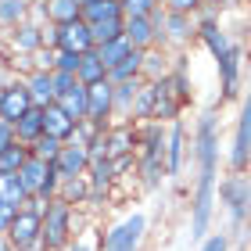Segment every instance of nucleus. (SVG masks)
<instances>
[{
  "instance_id": "1",
  "label": "nucleus",
  "mask_w": 251,
  "mask_h": 251,
  "mask_svg": "<svg viewBox=\"0 0 251 251\" xmlns=\"http://www.w3.org/2000/svg\"><path fill=\"white\" fill-rule=\"evenodd\" d=\"M219 111L208 108L201 111L190 133V162L198 165V179H194V198H190V241H204L215 212V187H219Z\"/></svg>"
},
{
  "instance_id": "2",
  "label": "nucleus",
  "mask_w": 251,
  "mask_h": 251,
  "mask_svg": "<svg viewBox=\"0 0 251 251\" xmlns=\"http://www.w3.org/2000/svg\"><path fill=\"white\" fill-rule=\"evenodd\" d=\"M136 176L147 190H158L165 183V126L162 122H140L136 126Z\"/></svg>"
},
{
  "instance_id": "3",
  "label": "nucleus",
  "mask_w": 251,
  "mask_h": 251,
  "mask_svg": "<svg viewBox=\"0 0 251 251\" xmlns=\"http://www.w3.org/2000/svg\"><path fill=\"white\" fill-rule=\"evenodd\" d=\"M40 237H43V248L47 251H68V244L75 241V208L72 204H65L61 198L43 204Z\"/></svg>"
},
{
  "instance_id": "4",
  "label": "nucleus",
  "mask_w": 251,
  "mask_h": 251,
  "mask_svg": "<svg viewBox=\"0 0 251 251\" xmlns=\"http://www.w3.org/2000/svg\"><path fill=\"white\" fill-rule=\"evenodd\" d=\"M158 47L162 50H187L190 43H198V22L194 15H173V11H158Z\"/></svg>"
},
{
  "instance_id": "5",
  "label": "nucleus",
  "mask_w": 251,
  "mask_h": 251,
  "mask_svg": "<svg viewBox=\"0 0 251 251\" xmlns=\"http://www.w3.org/2000/svg\"><path fill=\"white\" fill-rule=\"evenodd\" d=\"M215 201H223L230 223L241 226L251 215V179L244 173H230L226 179H219V187H215Z\"/></svg>"
},
{
  "instance_id": "6",
  "label": "nucleus",
  "mask_w": 251,
  "mask_h": 251,
  "mask_svg": "<svg viewBox=\"0 0 251 251\" xmlns=\"http://www.w3.org/2000/svg\"><path fill=\"white\" fill-rule=\"evenodd\" d=\"M248 50L244 43H230V50L223 54V58H215V72H219V104H226V100H237V94H241V79H244V61Z\"/></svg>"
},
{
  "instance_id": "7",
  "label": "nucleus",
  "mask_w": 251,
  "mask_h": 251,
  "mask_svg": "<svg viewBox=\"0 0 251 251\" xmlns=\"http://www.w3.org/2000/svg\"><path fill=\"white\" fill-rule=\"evenodd\" d=\"M147 237V215L133 212L122 223H115L108 233H100V251H140Z\"/></svg>"
},
{
  "instance_id": "8",
  "label": "nucleus",
  "mask_w": 251,
  "mask_h": 251,
  "mask_svg": "<svg viewBox=\"0 0 251 251\" xmlns=\"http://www.w3.org/2000/svg\"><path fill=\"white\" fill-rule=\"evenodd\" d=\"M230 173H248L251 169V90L241 100L237 111V126H233V140H230Z\"/></svg>"
},
{
  "instance_id": "9",
  "label": "nucleus",
  "mask_w": 251,
  "mask_h": 251,
  "mask_svg": "<svg viewBox=\"0 0 251 251\" xmlns=\"http://www.w3.org/2000/svg\"><path fill=\"white\" fill-rule=\"evenodd\" d=\"M194 22H198V43L212 54V61L223 58V54L230 50V43H233V36H230V32H226V25H223V18L212 15V11H198V15H194Z\"/></svg>"
},
{
  "instance_id": "10",
  "label": "nucleus",
  "mask_w": 251,
  "mask_h": 251,
  "mask_svg": "<svg viewBox=\"0 0 251 251\" xmlns=\"http://www.w3.org/2000/svg\"><path fill=\"white\" fill-rule=\"evenodd\" d=\"M43 29L47 25H36V22H22L11 32H4V54L7 58H32L36 50H43Z\"/></svg>"
},
{
  "instance_id": "11",
  "label": "nucleus",
  "mask_w": 251,
  "mask_h": 251,
  "mask_svg": "<svg viewBox=\"0 0 251 251\" xmlns=\"http://www.w3.org/2000/svg\"><path fill=\"white\" fill-rule=\"evenodd\" d=\"M187 158H190V136L183 119H176L165 126V176H179Z\"/></svg>"
},
{
  "instance_id": "12",
  "label": "nucleus",
  "mask_w": 251,
  "mask_h": 251,
  "mask_svg": "<svg viewBox=\"0 0 251 251\" xmlns=\"http://www.w3.org/2000/svg\"><path fill=\"white\" fill-rule=\"evenodd\" d=\"M111 104H115V86L108 79L86 86V119L94 126H104V129L111 126Z\"/></svg>"
},
{
  "instance_id": "13",
  "label": "nucleus",
  "mask_w": 251,
  "mask_h": 251,
  "mask_svg": "<svg viewBox=\"0 0 251 251\" xmlns=\"http://www.w3.org/2000/svg\"><path fill=\"white\" fill-rule=\"evenodd\" d=\"M29 108H32V97H29V90H25L22 79H11L7 86H0V122L15 126Z\"/></svg>"
},
{
  "instance_id": "14",
  "label": "nucleus",
  "mask_w": 251,
  "mask_h": 251,
  "mask_svg": "<svg viewBox=\"0 0 251 251\" xmlns=\"http://www.w3.org/2000/svg\"><path fill=\"white\" fill-rule=\"evenodd\" d=\"M86 165H90V154L83 144L68 140L61 147V154L54 158V173H58V179H72V176H86Z\"/></svg>"
},
{
  "instance_id": "15",
  "label": "nucleus",
  "mask_w": 251,
  "mask_h": 251,
  "mask_svg": "<svg viewBox=\"0 0 251 251\" xmlns=\"http://www.w3.org/2000/svg\"><path fill=\"white\" fill-rule=\"evenodd\" d=\"M54 32H58V50H65V54L94 50V36H90V25L83 18L72 22V25H54Z\"/></svg>"
},
{
  "instance_id": "16",
  "label": "nucleus",
  "mask_w": 251,
  "mask_h": 251,
  "mask_svg": "<svg viewBox=\"0 0 251 251\" xmlns=\"http://www.w3.org/2000/svg\"><path fill=\"white\" fill-rule=\"evenodd\" d=\"M158 15V11H154ZM126 18V40L133 43L136 50H151L158 47V18Z\"/></svg>"
},
{
  "instance_id": "17",
  "label": "nucleus",
  "mask_w": 251,
  "mask_h": 251,
  "mask_svg": "<svg viewBox=\"0 0 251 251\" xmlns=\"http://www.w3.org/2000/svg\"><path fill=\"white\" fill-rule=\"evenodd\" d=\"M104 140H108V147H104L108 158L136 154V126H133V122H126V126H108Z\"/></svg>"
},
{
  "instance_id": "18",
  "label": "nucleus",
  "mask_w": 251,
  "mask_h": 251,
  "mask_svg": "<svg viewBox=\"0 0 251 251\" xmlns=\"http://www.w3.org/2000/svg\"><path fill=\"white\" fill-rule=\"evenodd\" d=\"M22 83H25L29 97L36 108H47L54 104V72H43V68H32L29 75H22Z\"/></svg>"
},
{
  "instance_id": "19",
  "label": "nucleus",
  "mask_w": 251,
  "mask_h": 251,
  "mask_svg": "<svg viewBox=\"0 0 251 251\" xmlns=\"http://www.w3.org/2000/svg\"><path fill=\"white\" fill-rule=\"evenodd\" d=\"M43 133L54 136V140H61V144H68V140H72V133H75V122L65 115V108L58 104V100L43 108Z\"/></svg>"
},
{
  "instance_id": "20",
  "label": "nucleus",
  "mask_w": 251,
  "mask_h": 251,
  "mask_svg": "<svg viewBox=\"0 0 251 251\" xmlns=\"http://www.w3.org/2000/svg\"><path fill=\"white\" fill-rule=\"evenodd\" d=\"M154 104H158V90H154V83L140 79V86H136V97H133V126L154 122Z\"/></svg>"
},
{
  "instance_id": "21",
  "label": "nucleus",
  "mask_w": 251,
  "mask_h": 251,
  "mask_svg": "<svg viewBox=\"0 0 251 251\" xmlns=\"http://www.w3.org/2000/svg\"><path fill=\"white\" fill-rule=\"evenodd\" d=\"M86 183L94 194H108L111 187L119 183L115 179V169H111L108 158H90V165H86Z\"/></svg>"
},
{
  "instance_id": "22",
  "label": "nucleus",
  "mask_w": 251,
  "mask_h": 251,
  "mask_svg": "<svg viewBox=\"0 0 251 251\" xmlns=\"http://www.w3.org/2000/svg\"><path fill=\"white\" fill-rule=\"evenodd\" d=\"M43 136V108H36L32 104L25 115H22L18 122H15V140L18 144H25V147H32Z\"/></svg>"
},
{
  "instance_id": "23",
  "label": "nucleus",
  "mask_w": 251,
  "mask_h": 251,
  "mask_svg": "<svg viewBox=\"0 0 251 251\" xmlns=\"http://www.w3.org/2000/svg\"><path fill=\"white\" fill-rule=\"evenodd\" d=\"M86 22V25H100V22H115V18H126L122 11V0H94V4L83 7V15H79Z\"/></svg>"
},
{
  "instance_id": "24",
  "label": "nucleus",
  "mask_w": 251,
  "mask_h": 251,
  "mask_svg": "<svg viewBox=\"0 0 251 251\" xmlns=\"http://www.w3.org/2000/svg\"><path fill=\"white\" fill-rule=\"evenodd\" d=\"M173 72V54L162 50V47H151L144 50V79L147 83H158V79H165Z\"/></svg>"
},
{
  "instance_id": "25",
  "label": "nucleus",
  "mask_w": 251,
  "mask_h": 251,
  "mask_svg": "<svg viewBox=\"0 0 251 251\" xmlns=\"http://www.w3.org/2000/svg\"><path fill=\"white\" fill-rule=\"evenodd\" d=\"M43 11H47V25H72L83 15L75 0H43Z\"/></svg>"
},
{
  "instance_id": "26",
  "label": "nucleus",
  "mask_w": 251,
  "mask_h": 251,
  "mask_svg": "<svg viewBox=\"0 0 251 251\" xmlns=\"http://www.w3.org/2000/svg\"><path fill=\"white\" fill-rule=\"evenodd\" d=\"M94 50H97L100 65H104L108 72H111V68H115V65H122V61L129 58V54H133L136 47H133V43L126 40V36H119V40H111V43H100V47H94Z\"/></svg>"
},
{
  "instance_id": "27",
  "label": "nucleus",
  "mask_w": 251,
  "mask_h": 251,
  "mask_svg": "<svg viewBox=\"0 0 251 251\" xmlns=\"http://www.w3.org/2000/svg\"><path fill=\"white\" fill-rule=\"evenodd\" d=\"M75 79H79L83 86H94V83H100V79H108V68L100 65L97 50H86V54H79V68H75Z\"/></svg>"
},
{
  "instance_id": "28",
  "label": "nucleus",
  "mask_w": 251,
  "mask_h": 251,
  "mask_svg": "<svg viewBox=\"0 0 251 251\" xmlns=\"http://www.w3.org/2000/svg\"><path fill=\"white\" fill-rule=\"evenodd\" d=\"M136 79H144V50H133L122 65L108 72V83H136Z\"/></svg>"
},
{
  "instance_id": "29",
  "label": "nucleus",
  "mask_w": 251,
  "mask_h": 251,
  "mask_svg": "<svg viewBox=\"0 0 251 251\" xmlns=\"http://www.w3.org/2000/svg\"><path fill=\"white\" fill-rule=\"evenodd\" d=\"M29 7L32 0H0V29L11 32L15 25H22L29 18Z\"/></svg>"
},
{
  "instance_id": "30",
  "label": "nucleus",
  "mask_w": 251,
  "mask_h": 251,
  "mask_svg": "<svg viewBox=\"0 0 251 251\" xmlns=\"http://www.w3.org/2000/svg\"><path fill=\"white\" fill-rule=\"evenodd\" d=\"M86 194H90L86 176H72V179H61V183H58V198H61L65 204H72V208L86 204Z\"/></svg>"
},
{
  "instance_id": "31",
  "label": "nucleus",
  "mask_w": 251,
  "mask_h": 251,
  "mask_svg": "<svg viewBox=\"0 0 251 251\" xmlns=\"http://www.w3.org/2000/svg\"><path fill=\"white\" fill-rule=\"evenodd\" d=\"M58 104L65 108V115L72 119L75 126H79V122H86V86L79 83L75 90H68L65 97H58Z\"/></svg>"
},
{
  "instance_id": "32",
  "label": "nucleus",
  "mask_w": 251,
  "mask_h": 251,
  "mask_svg": "<svg viewBox=\"0 0 251 251\" xmlns=\"http://www.w3.org/2000/svg\"><path fill=\"white\" fill-rule=\"evenodd\" d=\"M25 162H29V147L15 140L7 151H0V176H15Z\"/></svg>"
},
{
  "instance_id": "33",
  "label": "nucleus",
  "mask_w": 251,
  "mask_h": 251,
  "mask_svg": "<svg viewBox=\"0 0 251 251\" xmlns=\"http://www.w3.org/2000/svg\"><path fill=\"white\" fill-rule=\"evenodd\" d=\"M0 201L4 204H11V208H25V190H22V183H18V176H0Z\"/></svg>"
},
{
  "instance_id": "34",
  "label": "nucleus",
  "mask_w": 251,
  "mask_h": 251,
  "mask_svg": "<svg viewBox=\"0 0 251 251\" xmlns=\"http://www.w3.org/2000/svg\"><path fill=\"white\" fill-rule=\"evenodd\" d=\"M90 36H94V47H100V43H111V40L126 36V18L100 22V25H90Z\"/></svg>"
},
{
  "instance_id": "35",
  "label": "nucleus",
  "mask_w": 251,
  "mask_h": 251,
  "mask_svg": "<svg viewBox=\"0 0 251 251\" xmlns=\"http://www.w3.org/2000/svg\"><path fill=\"white\" fill-rule=\"evenodd\" d=\"M61 147H65L61 140H54V136H47V133H43L40 140L29 147V154H32V158H40V162H50V165H54V158L61 154Z\"/></svg>"
},
{
  "instance_id": "36",
  "label": "nucleus",
  "mask_w": 251,
  "mask_h": 251,
  "mask_svg": "<svg viewBox=\"0 0 251 251\" xmlns=\"http://www.w3.org/2000/svg\"><path fill=\"white\" fill-rule=\"evenodd\" d=\"M126 18H151L154 11H162V0H122Z\"/></svg>"
},
{
  "instance_id": "37",
  "label": "nucleus",
  "mask_w": 251,
  "mask_h": 251,
  "mask_svg": "<svg viewBox=\"0 0 251 251\" xmlns=\"http://www.w3.org/2000/svg\"><path fill=\"white\" fill-rule=\"evenodd\" d=\"M162 7L173 15H198V11H204V0H162Z\"/></svg>"
},
{
  "instance_id": "38",
  "label": "nucleus",
  "mask_w": 251,
  "mask_h": 251,
  "mask_svg": "<svg viewBox=\"0 0 251 251\" xmlns=\"http://www.w3.org/2000/svg\"><path fill=\"white\" fill-rule=\"evenodd\" d=\"M75 68H79V54L54 50V72H68V75H75Z\"/></svg>"
},
{
  "instance_id": "39",
  "label": "nucleus",
  "mask_w": 251,
  "mask_h": 251,
  "mask_svg": "<svg viewBox=\"0 0 251 251\" xmlns=\"http://www.w3.org/2000/svg\"><path fill=\"white\" fill-rule=\"evenodd\" d=\"M244 0H204V11H212V15H230V11H241Z\"/></svg>"
},
{
  "instance_id": "40",
  "label": "nucleus",
  "mask_w": 251,
  "mask_h": 251,
  "mask_svg": "<svg viewBox=\"0 0 251 251\" xmlns=\"http://www.w3.org/2000/svg\"><path fill=\"white\" fill-rule=\"evenodd\" d=\"M75 86H79V79H75V75H68V72H54V100L65 97L68 90H75Z\"/></svg>"
},
{
  "instance_id": "41",
  "label": "nucleus",
  "mask_w": 251,
  "mask_h": 251,
  "mask_svg": "<svg viewBox=\"0 0 251 251\" xmlns=\"http://www.w3.org/2000/svg\"><path fill=\"white\" fill-rule=\"evenodd\" d=\"M198 251H230V233H212L198 244Z\"/></svg>"
},
{
  "instance_id": "42",
  "label": "nucleus",
  "mask_w": 251,
  "mask_h": 251,
  "mask_svg": "<svg viewBox=\"0 0 251 251\" xmlns=\"http://www.w3.org/2000/svg\"><path fill=\"white\" fill-rule=\"evenodd\" d=\"M32 68H43V72H54V50H36L32 54Z\"/></svg>"
},
{
  "instance_id": "43",
  "label": "nucleus",
  "mask_w": 251,
  "mask_h": 251,
  "mask_svg": "<svg viewBox=\"0 0 251 251\" xmlns=\"http://www.w3.org/2000/svg\"><path fill=\"white\" fill-rule=\"evenodd\" d=\"M15 215H18V208H11V204H4V201H0V237H4V233L11 230Z\"/></svg>"
},
{
  "instance_id": "44",
  "label": "nucleus",
  "mask_w": 251,
  "mask_h": 251,
  "mask_svg": "<svg viewBox=\"0 0 251 251\" xmlns=\"http://www.w3.org/2000/svg\"><path fill=\"white\" fill-rule=\"evenodd\" d=\"M15 144V126H7V122H0V151H7V147Z\"/></svg>"
},
{
  "instance_id": "45",
  "label": "nucleus",
  "mask_w": 251,
  "mask_h": 251,
  "mask_svg": "<svg viewBox=\"0 0 251 251\" xmlns=\"http://www.w3.org/2000/svg\"><path fill=\"white\" fill-rule=\"evenodd\" d=\"M11 79H18V75L11 72V65H7V54H0V86H7Z\"/></svg>"
},
{
  "instance_id": "46",
  "label": "nucleus",
  "mask_w": 251,
  "mask_h": 251,
  "mask_svg": "<svg viewBox=\"0 0 251 251\" xmlns=\"http://www.w3.org/2000/svg\"><path fill=\"white\" fill-rule=\"evenodd\" d=\"M68 251H100V241H97V244H90L86 237H75V241L68 244Z\"/></svg>"
},
{
  "instance_id": "47",
  "label": "nucleus",
  "mask_w": 251,
  "mask_h": 251,
  "mask_svg": "<svg viewBox=\"0 0 251 251\" xmlns=\"http://www.w3.org/2000/svg\"><path fill=\"white\" fill-rule=\"evenodd\" d=\"M0 251H15V248L7 244V237H0Z\"/></svg>"
},
{
  "instance_id": "48",
  "label": "nucleus",
  "mask_w": 251,
  "mask_h": 251,
  "mask_svg": "<svg viewBox=\"0 0 251 251\" xmlns=\"http://www.w3.org/2000/svg\"><path fill=\"white\" fill-rule=\"evenodd\" d=\"M75 4H79V7H86V4H94V0H75Z\"/></svg>"
},
{
  "instance_id": "49",
  "label": "nucleus",
  "mask_w": 251,
  "mask_h": 251,
  "mask_svg": "<svg viewBox=\"0 0 251 251\" xmlns=\"http://www.w3.org/2000/svg\"><path fill=\"white\" fill-rule=\"evenodd\" d=\"M15 251H18V248H15Z\"/></svg>"
}]
</instances>
